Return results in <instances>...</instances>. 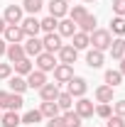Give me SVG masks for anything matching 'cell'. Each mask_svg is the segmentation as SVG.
<instances>
[{"instance_id": "f35d334b", "label": "cell", "mask_w": 125, "mask_h": 127, "mask_svg": "<svg viewBox=\"0 0 125 127\" xmlns=\"http://www.w3.org/2000/svg\"><path fill=\"white\" fill-rule=\"evenodd\" d=\"M113 115H120V117H125V100L113 103Z\"/></svg>"}, {"instance_id": "d590c367", "label": "cell", "mask_w": 125, "mask_h": 127, "mask_svg": "<svg viewBox=\"0 0 125 127\" xmlns=\"http://www.w3.org/2000/svg\"><path fill=\"white\" fill-rule=\"evenodd\" d=\"M106 127H125V117H120V115H110L108 122H106Z\"/></svg>"}, {"instance_id": "7dc6e473", "label": "cell", "mask_w": 125, "mask_h": 127, "mask_svg": "<svg viewBox=\"0 0 125 127\" xmlns=\"http://www.w3.org/2000/svg\"><path fill=\"white\" fill-rule=\"evenodd\" d=\"M0 117H2V112H0Z\"/></svg>"}, {"instance_id": "5bb4252c", "label": "cell", "mask_w": 125, "mask_h": 127, "mask_svg": "<svg viewBox=\"0 0 125 127\" xmlns=\"http://www.w3.org/2000/svg\"><path fill=\"white\" fill-rule=\"evenodd\" d=\"M74 32H76V22H71L69 17H62L57 25V34L59 37H74Z\"/></svg>"}, {"instance_id": "d4e9b609", "label": "cell", "mask_w": 125, "mask_h": 127, "mask_svg": "<svg viewBox=\"0 0 125 127\" xmlns=\"http://www.w3.org/2000/svg\"><path fill=\"white\" fill-rule=\"evenodd\" d=\"M27 91V81L25 76H10V93H25Z\"/></svg>"}, {"instance_id": "60d3db41", "label": "cell", "mask_w": 125, "mask_h": 127, "mask_svg": "<svg viewBox=\"0 0 125 127\" xmlns=\"http://www.w3.org/2000/svg\"><path fill=\"white\" fill-rule=\"evenodd\" d=\"M7 100H10V93L7 91H0V108H7Z\"/></svg>"}, {"instance_id": "ffe728a7", "label": "cell", "mask_w": 125, "mask_h": 127, "mask_svg": "<svg viewBox=\"0 0 125 127\" xmlns=\"http://www.w3.org/2000/svg\"><path fill=\"white\" fill-rule=\"evenodd\" d=\"M5 56H7V61H10V64L20 61V59H25V47H22V44H7Z\"/></svg>"}, {"instance_id": "f1b7e54d", "label": "cell", "mask_w": 125, "mask_h": 127, "mask_svg": "<svg viewBox=\"0 0 125 127\" xmlns=\"http://www.w3.org/2000/svg\"><path fill=\"white\" fill-rule=\"evenodd\" d=\"M57 25H59V20L57 17H44V20H39V27H42V32L44 34H52V32H57Z\"/></svg>"}, {"instance_id": "ee69618b", "label": "cell", "mask_w": 125, "mask_h": 127, "mask_svg": "<svg viewBox=\"0 0 125 127\" xmlns=\"http://www.w3.org/2000/svg\"><path fill=\"white\" fill-rule=\"evenodd\" d=\"M118 71H120V73L125 76V59H120V68H118Z\"/></svg>"}, {"instance_id": "b9f144b4", "label": "cell", "mask_w": 125, "mask_h": 127, "mask_svg": "<svg viewBox=\"0 0 125 127\" xmlns=\"http://www.w3.org/2000/svg\"><path fill=\"white\" fill-rule=\"evenodd\" d=\"M5 51H7V42H5V39H2V37H0V56H2V54H5Z\"/></svg>"}, {"instance_id": "4fadbf2b", "label": "cell", "mask_w": 125, "mask_h": 127, "mask_svg": "<svg viewBox=\"0 0 125 127\" xmlns=\"http://www.w3.org/2000/svg\"><path fill=\"white\" fill-rule=\"evenodd\" d=\"M22 47H25V56H39V54L44 51L39 37H27V42H25Z\"/></svg>"}, {"instance_id": "8fae6325", "label": "cell", "mask_w": 125, "mask_h": 127, "mask_svg": "<svg viewBox=\"0 0 125 127\" xmlns=\"http://www.w3.org/2000/svg\"><path fill=\"white\" fill-rule=\"evenodd\" d=\"M25 81H27V88H32V91H39V88L47 83V73L34 68L32 73H27V76H25Z\"/></svg>"}, {"instance_id": "4316f807", "label": "cell", "mask_w": 125, "mask_h": 127, "mask_svg": "<svg viewBox=\"0 0 125 127\" xmlns=\"http://www.w3.org/2000/svg\"><path fill=\"white\" fill-rule=\"evenodd\" d=\"M120 83H123V73H120V71H113V68H110V71H106V86L118 88Z\"/></svg>"}, {"instance_id": "83f0119b", "label": "cell", "mask_w": 125, "mask_h": 127, "mask_svg": "<svg viewBox=\"0 0 125 127\" xmlns=\"http://www.w3.org/2000/svg\"><path fill=\"white\" fill-rule=\"evenodd\" d=\"M57 105H59L62 112H66V110L74 108V98H71L69 93H59V95H57Z\"/></svg>"}, {"instance_id": "277c9868", "label": "cell", "mask_w": 125, "mask_h": 127, "mask_svg": "<svg viewBox=\"0 0 125 127\" xmlns=\"http://www.w3.org/2000/svg\"><path fill=\"white\" fill-rule=\"evenodd\" d=\"M2 39L7 42V44H22V39H25V32L20 25H7L5 32H2Z\"/></svg>"}, {"instance_id": "f6af8a7d", "label": "cell", "mask_w": 125, "mask_h": 127, "mask_svg": "<svg viewBox=\"0 0 125 127\" xmlns=\"http://www.w3.org/2000/svg\"><path fill=\"white\" fill-rule=\"evenodd\" d=\"M83 2H96V0H83Z\"/></svg>"}, {"instance_id": "9a60e30c", "label": "cell", "mask_w": 125, "mask_h": 127, "mask_svg": "<svg viewBox=\"0 0 125 127\" xmlns=\"http://www.w3.org/2000/svg\"><path fill=\"white\" fill-rule=\"evenodd\" d=\"M59 93H62V91H59V83H44V86L39 88V98H42V100H57Z\"/></svg>"}, {"instance_id": "8992f818", "label": "cell", "mask_w": 125, "mask_h": 127, "mask_svg": "<svg viewBox=\"0 0 125 127\" xmlns=\"http://www.w3.org/2000/svg\"><path fill=\"white\" fill-rule=\"evenodd\" d=\"M22 5H7L5 7V12H2V20L7 22V25H20L25 17H22Z\"/></svg>"}, {"instance_id": "7a4b0ae2", "label": "cell", "mask_w": 125, "mask_h": 127, "mask_svg": "<svg viewBox=\"0 0 125 127\" xmlns=\"http://www.w3.org/2000/svg\"><path fill=\"white\" fill-rule=\"evenodd\" d=\"M86 91H88V83H86V78H81V76H74V78L66 83V93L71 95V98H83Z\"/></svg>"}, {"instance_id": "74e56055", "label": "cell", "mask_w": 125, "mask_h": 127, "mask_svg": "<svg viewBox=\"0 0 125 127\" xmlns=\"http://www.w3.org/2000/svg\"><path fill=\"white\" fill-rule=\"evenodd\" d=\"M12 76V64H0V81H7Z\"/></svg>"}, {"instance_id": "44dd1931", "label": "cell", "mask_w": 125, "mask_h": 127, "mask_svg": "<svg viewBox=\"0 0 125 127\" xmlns=\"http://www.w3.org/2000/svg\"><path fill=\"white\" fill-rule=\"evenodd\" d=\"M12 68H15L17 76H27V73H32V71H34V66H32V61H30V56H25V59L15 61V64H12Z\"/></svg>"}, {"instance_id": "bcb514c9", "label": "cell", "mask_w": 125, "mask_h": 127, "mask_svg": "<svg viewBox=\"0 0 125 127\" xmlns=\"http://www.w3.org/2000/svg\"><path fill=\"white\" fill-rule=\"evenodd\" d=\"M66 2H74V0H66Z\"/></svg>"}, {"instance_id": "681fc988", "label": "cell", "mask_w": 125, "mask_h": 127, "mask_svg": "<svg viewBox=\"0 0 125 127\" xmlns=\"http://www.w3.org/2000/svg\"><path fill=\"white\" fill-rule=\"evenodd\" d=\"M123 20H125V17H123Z\"/></svg>"}, {"instance_id": "6da1fadb", "label": "cell", "mask_w": 125, "mask_h": 127, "mask_svg": "<svg viewBox=\"0 0 125 127\" xmlns=\"http://www.w3.org/2000/svg\"><path fill=\"white\" fill-rule=\"evenodd\" d=\"M88 37H91V47H93V49H98V51H106V49H110L113 34H110L108 30H93Z\"/></svg>"}, {"instance_id": "30bf717a", "label": "cell", "mask_w": 125, "mask_h": 127, "mask_svg": "<svg viewBox=\"0 0 125 127\" xmlns=\"http://www.w3.org/2000/svg\"><path fill=\"white\" fill-rule=\"evenodd\" d=\"M42 47H44V51H49V54H57V51H59L64 44H62V37H59L57 32H52V34H44V39H42Z\"/></svg>"}, {"instance_id": "f907efd6", "label": "cell", "mask_w": 125, "mask_h": 127, "mask_svg": "<svg viewBox=\"0 0 125 127\" xmlns=\"http://www.w3.org/2000/svg\"><path fill=\"white\" fill-rule=\"evenodd\" d=\"M123 59H125V56H123Z\"/></svg>"}, {"instance_id": "e0dca14e", "label": "cell", "mask_w": 125, "mask_h": 127, "mask_svg": "<svg viewBox=\"0 0 125 127\" xmlns=\"http://www.w3.org/2000/svg\"><path fill=\"white\" fill-rule=\"evenodd\" d=\"M39 112H42V117H57L59 115V105H57V100H42V105H39Z\"/></svg>"}, {"instance_id": "2e32d148", "label": "cell", "mask_w": 125, "mask_h": 127, "mask_svg": "<svg viewBox=\"0 0 125 127\" xmlns=\"http://www.w3.org/2000/svg\"><path fill=\"white\" fill-rule=\"evenodd\" d=\"M96 100H98V103H113V95H115V88H110V86H106V83H103V86H98V88H96Z\"/></svg>"}, {"instance_id": "5b68a950", "label": "cell", "mask_w": 125, "mask_h": 127, "mask_svg": "<svg viewBox=\"0 0 125 127\" xmlns=\"http://www.w3.org/2000/svg\"><path fill=\"white\" fill-rule=\"evenodd\" d=\"M74 78V66L71 64H57L54 66V81L57 83H69Z\"/></svg>"}, {"instance_id": "1f68e13d", "label": "cell", "mask_w": 125, "mask_h": 127, "mask_svg": "<svg viewBox=\"0 0 125 127\" xmlns=\"http://www.w3.org/2000/svg\"><path fill=\"white\" fill-rule=\"evenodd\" d=\"M22 105H25V98L20 93H10V100H7V108H5V110H15L17 112Z\"/></svg>"}, {"instance_id": "d6986e66", "label": "cell", "mask_w": 125, "mask_h": 127, "mask_svg": "<svg viewBox=\"0 0 125 127\" xmlns=\"http://www.w3.org/2000/svg\"><path fill=\"white\" fill-rule=\"evenodd\" d=\"M103 61H106L103 51H98V49H88V54H86V64H88L91 68H101Z\"/></svg>"}, {"instance_id": "ac0fdd59", "label": "cell", "mask_w": 125, "mask_h": 127, "mask_svg": "<svg viewBox=\"0 0 125 127\" xmlns=\"http://www.w3.org/2000/svg\"><path fill=\"white\" fill-rule=\"evenodd\" d=\"M71 39H74V42H71V47L78 49V51H81V49H88V47H91V37H88L86 32H78V30H76Z\"/></svg>"}, {"instance_id": "4dcf8cb0", "label": "cell", "mask_w": 125, "mask_h": 127, "mask_svg": "<svg viewBox=\"0 0 125 127\" xmlns=\"http://www.w3.org/2000/svg\"><path fill=\"white\" fill-rule=\"evenodd\" d=\"M62 117H64V127H81V122H83L74 110H66Z\"/></svg>"}, {"instance_id": "9c48e42d", "label": "cell", "mask_w": 125, "mask_h": 127, "mask_svg": "<svg viewBox=\"0 0 125 127\" xmlns=\"http://www.w3.org/2000/svg\"><path fill=\"white\" fill-rule=\"evenodd\" d=\"M49 15L52 17H57V20H62V17L69 15V2L66 0H49Z\"/></svg>"}, {"instance_id": "484cf974", "label": "cell", "mask_w": 125, "mask_h": 127, "mask_svg": "<svg viewBox=\"0 0 125 127\" xmlns=\"http://www.w3.org/2000/svg\"><path fill=\"white\" fill-rule=\"evenodd\" d=\"M108 32H110V34H115V37H125V20H123V17H113Z\"/></svg>"}, {"instance_id": "8d00e7d4", "label": "cell", "mask_w": 125, "mask_h": 127, "mask_svg": "<svg viewBox=\"0 0 125 127\" xmlns=\"http://www.w3.org/2000/svg\"><path fill=\"white\" fill-rule=\"evenodd\" d=\"M113 12L115 17H125V0H113Z\"/></svg>"}, {"instance_id": "f546056e", "label": "cell", "mask_w": 125, "mask_h": 127, "mask_svg": "<svg viewBox=\"0 0 125 127\" xmlns=\"http://www.w3.org/2000/svg\"><path fill=\"white\" fill-rule=\"evenodd\" d=\"M86 15H88V10H86L83 5H74V7L69 10V20H71V22H76V25H78Z\"/></svg>"}, {"instance_id": "7bdbcfd3", "label": "cell", "mask_w": 125, "mask_h": 127, "mask_svg": "<svg viewBox=\"0 0 125 127\" xmlns=\"http://www.w3.org/2000/svg\"><path fill=\"white\" fill-rule=\"evenodd\" d=\"M5 27H7V22H5V20L0 17V37H2V32H5Z\"/></svg>"}, {"instance_id": "e575fe53", "label": "cell", "mask_w": 125, "mask_h": 127, "mask_svg": "<svg viewBox=\"0 0 125 127\" xmlns=\"http://www.w3.org/2000/svg\"><path fill=\"white\" fill-rule=\"evenodd\" d=\"M96 115H98V117H103V120H108L110 115H113V105H110V103H98Z\"/></svg>"}, {"instance_id": "d6a6232c", "label": "cell", "mask_w": 125, "mask_h": 127, "mask_svg": "<svg viewBox=\"0 0 125 127\" xmlns=\"http://www.w3.org/2000/svg\"><path fill=\"white\" fill-rule=\"evenodd\" d=\"M22 10L30 15H37L42 10V0H22Z\"/></svg>"}, {"instance_id": "cb8c5ba5", "label": "cell", "mask_w": 125, "mask_h": 127, "mask_svg": "<svg viewBox=\"0 0 125 127\" xmlns=\"http://www.w3.org/2000/svg\"><path fill=\"white\" fill-rule=\"evenodd\" d=\"M96 25H98V20H96V15H91V12H88V15L83 17V20L78 22L76 27H78V32H86V34H91V32L96 30Z\"/></svg>"}, {"instance_id": "c3c4849f", "label": "cell", "mask_w": 125, "mask_h": 127, "mask_svg": "<svg viewBox=\"0 0 125 127\" xmlns=\"http://www.w3.org/2000/svg\"><path fill=\"white\" fill-rule=\"evenodd\" d=\"M42 2H44V0H42Z\"/></svg>"}, {"instance_id": "ab89813d", "label": "cell", "mask_w": 125, "mask_h": 127, "mask_svg": "<svg viewBox=\"0 0 125 127\" xmlns=\"http://www.w3.org/2000/svg\"><path fill=\"white\" fill-rule=\"evenodd\" d=\"M47 127H64V117H62V115H57V117H49Z\"/></svg>"}, {"instance_id": "7402d4cb", "label": "cell", "mask_w": 125, "mask_h": 127, "mask_svg": "<svg viewBox=\"0 0 125 127\" xmlns=\"http://www.w3.org/2000/svg\"><path fill=\"white\" fill-rule=\"evenodd\" d=\"M110 56H113V59H123L125 56V39L123 37H115V39L110 42Z\"/></svg>"}, {"instance_id": "836d02e7", "label": "cell", "mask_w": 125, "mask_h": 127, "mask_svg": "<svg viewBox=\"0 0 125 127\" xmlns=\"http://www.w3.org/2000/svg\"><path fill=\"white\" fill-rule=\"evenodd\" d=\"M37 122H42V112L39 110H30L22 115V125H37Z\"/></svg>"}, {"instance_id": "3957f363", "label": "cell", "mask_w": 125, "mask_h": 127, "mask_svg": "<svg viewBox=\"0 0 125 127\" xmlns=\"http://www.w3.org/2000/svg\"><path fill=\"white\" fill-rule=\"evenodd\" d=\"M74 112H76L81 120H88V117H93V115H96L93 100H88V98H78L76 103H74Z\"/></svg>"}, {"instance_id": "52a82bcc", "label": "cell", "mask_w": 125, "mask_h": 127, "mask_svg": "<svg viewBox=\"0 0 125 127\" xmlns=\"http://www.w3.org/2000/svg\"><path fill=\"white\" fill-rule=\"evenodd\" d=\"M20 27H22V32H25V37H37V34L42 32V27H39V20H37V15L25 17V20L20 22Z\"/></svg>"}, {"instance_id": "ba28073f", "label": "cell", "mask_w": 125, "mask_h": 127, "mask_svg": "<svg viewBox=\"0 0 125 127\" xmlns=\"http://www.w3.org/2000/svg\"><path fill=\"white\" fill-rule=\"evenodd\" d=\"M34 59H37V71H44V73L54 71V66H57L54 54H49V51H42V54H39V56H34Z\"/></svg>"}, {"instance_id": "603a6c76", "label": "cell", "mask_w": 125, "mask_h": 127, "mask_svg": "<svg viewBox=\"0 0 125 127\" xmlns=\"http://www.w3.org/2000/svg\"><path fill=\"white\" fill-rule=\"evenodd\" d=\"M0 125L2 127H17V125H22V117H20L15 110H7L2 117H0Z\"/></svg>"}, {"instance_id": "7c38bea8", "label": "cell", "mask_w": 125, "mask_h": 127, "mask_svg": "<svg viewBox=\"0 0 125 127\" xmlns=\"http://www.w3.org/2000/svg\"><path fill=\"white\" fill-rule=\"evenodd\" d=\"M57 54H59V64H71V66H74L76 59H78V49H74L71 44H64Z\"/></svg>"}]
</instances>
